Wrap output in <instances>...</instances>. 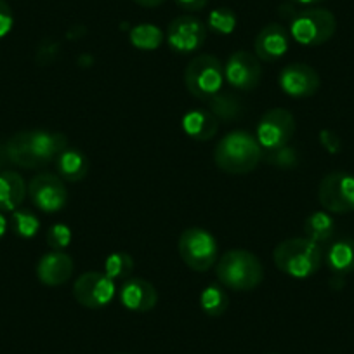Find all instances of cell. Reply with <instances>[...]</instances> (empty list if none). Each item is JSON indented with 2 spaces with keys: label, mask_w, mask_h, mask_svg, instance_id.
Returning <instances> with one entry per match:
<instances>
[{
  "label": "cell",
  "mask_w": 354,
  "mask_h": 354,
  "mask_svg": "<svg viewBox=\"0 0 354 354\" xmlns=\"http://www.w3.org/2000/svg\"><path fill=\"white\" fill-rule=\"evenodd\" d=\"M224 66L217 57L202 54L192 59L185 71V84L188 93L200 101H207L217 96L223 88Z\"/></svg>",
  "instance_id": "8992f818"
},
{
  "label": "cell",
  "mask_w": 354,
  "mask_h": 354,
  "mask_svg": "<svg viewBox=\"0 0 354 354\" xmlns=\"http://www.w3.org/2000/svg\"><path fill=\"white\" fill-rule=\"evenodd\" d=\"M183 129L195 141H210L219 129V120L209 111H189L183 118Z\"/></svg>",
  "instance_id": "ffe728a7"
},
{
  "label": "cell",
  "mask_w": 354,
  "mask_h": 354,
  "mask_svg": "<svg viewBox=\"0 0 354 354\" xmlns=\"http://www.w3.org/2000/svg\"><path fill=\"white\" fill-rule=\"evenodd\" d=\"M134 271V259L125 252H115V254L108 255L106 262H104V273L111 278V280H127Z\"/></svg>",
  "instance_id": "d4e9b609"
},
{
  "label": "cell",
  "mask_w": 354,
  "mask_h": 354,
  "mask_svg": "<svg viewBox=\"0 0 354 354\" xmlns=\"http://www.w3.org/2000/svg\"><path fill=\"white\" fill-rule=\"evenodd\" d=\"M217 280L234 292H250L261 285L264 268L257 255L247 250H230L217 261Z\"/></svg>",
  "instance_id": "277c9868"
},
{
  "label": "cell",
  "mask_w": 354,
  "mask_h": 354,
  "mask_svg": "<svg viewBox=\"0 0 354 354\" xmlns=\"http://www.w3.org/2000/svg\"><path fill=\"white\" fill-rule=\"evenodd\" d=\"M71 241V231L70 227L64 226V224H54L53 227L47 233V245H49L53 250H64V248L70 245Z\"/></svg>",
  "instance_id": "f1b7e54d"
},
{
  "label": "cell",
  "mask_w": 354,
  "mask_h": 354,
  "mask_svg": "<svg viewBox=\"0 0 354 354\" xmlns=\"http://www.w3.org/2000/svg\"><path fill=\"white\" fill-rule=\"evenodd\" d=\"M273 261L281 273L304 280L318 273L325 261V252L322 245L309 238H290L274 248Z\"/></svg>",
  "instance_id": "3957f363"
},
{
  "label": "cell",
  "mask_w": 354,
  "mask_h": 354,
  "mask_svg": "<svg viewBox=\"0 0 354 354\" xmlns=\"http://www.w3.org/2000/svg\"><path fill=\"white\" fill-rule=\"evenodd\" d=\"M28 195L33 205L42 212L53 214L64 209L68 202V192L63 179L54 174H39L30 181Z\"/></svg>",
  "instance_id": "8fae6325"
},
{
  "label": "cell",
  "mask_w": 354,
  "mask_h": 354,
  "mask_svg": "<svg viewBox=\"0 0 354 354\" xmlns=\"http://www.w3.org/2000/svg\"><path fill=\"white\" fill-rule=\"evenodd\" d=\"M163 40V33L158 26L155 25H138L131 30V44L138 49L153 50L160 47Z\"/></svg>",
  "instance_id": "cb8c5ba5"
},
{
  "label": "cell",
  "mask_w": 354,
  "mask_h": 354,
  "mask_svg": "<svg viewBox=\"0 0 354 354\" xmlns=\"http://www.w3.org/2000/svg\"><path fill=\"white\" fill-rule=\"evenodd\" d=\"M288 2H292V4H299V6H318L322 4V2H325V0H288Z\"/></svg>",
  "instance_id": "e575fe53"
},
{
  "label": "cell",
  "mask_w": 354,
  "mask_h": 354,
  "mask_svg": "<svg viewBox=\"0 0 354 354\" xmlns=\"http://www.w3.org/2000/svg\"><path fill=\"white\" fill-rule=\"evenodd\" d=\"M209 26L216 33L230 35V33L236 28V16H234V12L227 8L214 9L209 15Z\"/></svg>",
  "instance_id": "4316f807"
},
{
  "label": "cell",
  "mask_w": 354,
  "mask_h": 354,
  "mask_svg": "<svg viewBox=\"0 0 354 354\" xmlns=\"http://www.w3.org/2000/svg\"><path fill=\"white\" fill-rule=\"evenodd\" d=\"M230 297L219 285H209L200 295V308L210 318H219L226 313Z\"/></svg>",
  "instance_id": "603a6c76"
},
{
  "label": "cell",
  "mask_w": 354,
  "mask_h": 354,
  "mask_svg": "<svg viewBox=\"0 0 354 354\" xmlns=\"http://www.w3.org/2000/svg\"><path fill=\"white\" fill-rule=\"evenodd\" d=\"M335 30L337 19L333 12L322 8H309L292 16L288 33L297 44L316 47L328 42Z\"/></svg>",
  "instance_id": "5b68a950"
},
{
  "label": "cell",
  "mask_w": 354,
  "mask_h": 354,
  "mask_svg": "<svg viewBox=\"0 0 354 354\" xmlns=\"http://www.w3.org/2000/svg\"><path fill=\"white\" fill-rule=\"evenodd\" d=\"M136 4L142 6V8H158L162 6L165 0H134Z\"/></svg>",
  "instance_id": "836d02e7"
},
{
  "label": "cell",
  "mask_w": 354,
  "mask_h": 354,
  "mask_svg": "<svg viewBox=\"0 0 354 354\" xmlns=\"http://www.w3.org/2000/svg\"><path fill=\"white\" fill-rule=\"evenodd\" d=\"M318 200L326 212L347 214L354 210V176L332 172L319 183Z\"/></svg>",
  "instance_id": "9c48e42d"
},
{
  "label": "cell",
  "mask_w": 354,
  "mask_h": 354,
  "mask_svg": "<svg viewBox=\"0 0 354 354\" xmlns=\"http://www.w3.org/2000/svg\"><path fill=\"white\" fill-rule=\"evenodd\" d=\"M120 302L134 313L151 311L158 302L156 288L142 278H127L120 288Z\"/></svg>",
  "instance_id": "e0dca14e"
},
{
  "label": "cell",
  "mask_w": 354,
  "mask_h": 354,
  "mask_svg": "<svg viewBox=\"0 0 354 354\" xmlns=\"http://www.w3.org/2000/svg\"><path fill=\"white\" fill-rule=\"evenodd\" d=\"M325 262L335 277L354 273V240L342 238L333 241L325 252Z\"/></svg>",
  "instance_id": "ac0fdd59"
},
{
  "label": "cell",
  "mask_w": 354,
  "mask_h": 354,
  "mask_svg": "<svg viewBox=\"0 0 354 354\" xmlns=\"http://www.w3.org/2000/svg\"><path fill=\"white\" fill-rule=\"evenodd\" d=\"M11 227L18 236L33 238L37 234V231L40 230V223L35 214H32L30 210L18 209L12 212Z\"/></svg>",
  "instance_id": "484cf974"
},
{
  "label": "cell",
  "mask_w": 354,
  "mask_h": 354,
  "mask_svg": "<svg viewBox=\"0 0 354 354\" xmlns=\"http://www.w3.org/2000/svg\"><path fill=\"white\" fill-rule=\"evenodd\" d=\"M262 148L255 136L247 131H233L221 138L214 151V162L223 172L241 176L261 163Z\"/></svg>",
  "instance_id": "7a4b0ae2"
},
{
  "label": "cell",
  "mask_w": 354,
  "mask_h": 354,
  "mask_svg": "<svg viewBox=\"0 0 354 354\" xmlns=\"http://www.w3.org/2000/svg\"><path fill=\"white\" fill-rule=\"evenodd\" d=\"M268 162L270 163H277V165H283L288 167L292 163H295V155L290 148H281L277 149V151H270L268 153Z\"/></svg>",
  "instance_id": "f546056e"
},
{
  "label": "cell",
  "mask_w": 354,
  "mask_h": 354,
  "mask_svg": "<svg viewBox=\"0 0 354 354\" xmlns=\"http://www.w3.org/2000/svg\"><path fill=\"white\" fill-rule=\"evenodd\" d=\"M68 148L64 134L49 131H23L6 145V155L21 169H39L56 160Z\"/></svg>",
  "instance_id": "6da1fadb"
},
{
  "label": "cell",
  "mask_w": 354,
  "mask_h": 354,
  "mask_svg": "<svg viewBox=\"0 0 354 354\" xmlns=\"http://www.w3.org/2000/svg\"><path fill=\"white\" fill-rule=\"evenodd\" d=\"M6 230H8V221H6V217L0 214V238L4 236Z\"/></svg>",
  "instance_id": "d590c367"
},
{
  "label": "cell",
  "mask_w": 354,
  "mask_h": 354,
  "mask_svg": "<svg viewBox=\"0 0 354 354\" xmlns=\"http://www.w3.org/2000/svg\"><path fill=\"white\" fill-rule=\"evenodd\" d=\"M295 134L294 115L283 108H273L266 111L257 124L255 139L261 145L262 151L270 153L285 148Z\"/></svg>",
  "instance_id": "ba28073f"
},
{
  "label": "cell",
  "mask_w": 354,
  "mask_h": 354,
  "mask_svg": "<svg viewBox=\"0 0 354 354\" xmlns=\"http://www.w3.org/2000/svg\"><path fill=\"white\" fill-rule=\"evenodd\" d=\"M207 28L198 18L179 16L167 28V44L174 53L189 54L205 44Z\"/></svg>",
  "instance_id": "7c38bea8"
},
{
  "label": "cell",
  "mask_w": 354,
  "mask_h": 354,
  "mask_svg": "<svg viewBox=\"0 0 354 354\" xmlns=\"http://www.w3.org/2000/svg\"><path fill=\"white\" fill-rule=\"evenodd\" d=\"M120 354H124V353H120Z\"/></svg>",
  "instance_id": "74e56055"
},
{
  "label": "cell",
  "mask_w": 354,
  "mask_h": 354,
  "mask_svg": "<svg viewBox=\"0 0 354 354\" xmlns=\"http://www.w3.org/2000/svg\"><path fill=\"white\" fill-rule=\"evenodd\" d=\"M319 75L304 63H292L280 73V87L290 97H311L318 93Z\"/></svg>",
  "instance_id": "5bb4252c"
},
{
  "label": "cell",
  "mask_w": 354,
  "mask_h": 354,
  "mask_svg": "<svg viewBox=\"0 0 354 354\" xmlns=\"http://www.w3.org/2000/svg\"><path fill=\"white\" fill-rule=\"evenodd\" d=\"M26 192L25 181L18 172L8 170L0 174V210L15 212L25 200Z\"/></svg>",
  "instance_id": "d6986e66"
},
{
  "label": "cell",
  "mask_w": 354,
  "mask_h": 354,
  "mask_svg": "<svg viewBox=\"0 0 354 354\" xmlns=\"http://www.w3.org/2000/svg\"><path fill=\"white\" fill-rule=\"evenodd\" d=\"M319 141H322V145L325 146L326 151L339 153L340 138L333 131H328V129H325V131L319 132Z\"/></svg>",
  "instance_id": "1f68e13d"
},
{
  "label": "cell",
  "mask_w": 354,
  "mask_h": 354,
  "mask_svg": "<svg viewBox=\"0 0 354 354\" xmlns=\"http://www.w3.org/2000/svg\"><path fill=\"white\" fill-rule=\"evenodd\" d=\"M210 110H212L214 115H217L223 120H227V118H234L238 115V111L241 110V104L236 97L227 96L226 93H219L214 100L209 101Z\"/></svg>",
  "instance_id": "83f0119b"
},
{
  "label": "cell",
  "mask_w": 354,
  "mask_h": 354,
  "mask_svg": "<svg viewBox=\"0 0 354 354\" xmlns=\"http://www.w3.org/2000/svg\"><path fill=\"white\" fill-rule=\"evenodd\" d=\"M179 255L183 262L193 271L210 270L217 262V241L212 234L202 227H189L179 236Z\"/></svg>",
  "instance_id": "52a82bcc"
},
{
  "label": "cell",
  "mask_w": 354,
  "mask_h": 354,
  "mask_svg": "<svg viewBox=\"0 0 354 354\" xmlns=\"http://www.w3.org/2000/svg\"><path fill=\"white\" fill-rule=\"evenodd\" d=\"M12 11L6 0H0V39L8 35L12 28Z\"/></svg>",
  "instance_id": "4dcf8cb0"
},
{
  "label": "cell",
  "mask_w": 354,
  "mask_h": 354,
  "mask_svg": "<svg viewBox=\"0 0 354 354\" xmlns=\"http://www.w3.org/2000/svg\"><path fill=\"white\" fill-rule=\"evenodd\" d=\"M270 354H277V353H270Z\"/></svg>",
  "instance_id": "8d00e7d4"
},
{
  "label": "cell",
  "mask_w": 354,
  "mask_h": 354,
  "mask_svg": "<svg viewBox=\"0 0 354 354\" xmlns=\"http://www.w3.org/2000/svg\"><path fill=\"white\" fill-rule=\"evenodd\" d=\"M115 281L106 273L87 271L77 278L73 285V295L77 302L88 309H101L110 304L115 297Z\"/></svg>",
  "instance_id": "30bf717a"
},
{
  "label": "cell",
  "mask_w": 354,
  "mask_h": 354,
  "mask_svg": "<svg viewBox=\"0 0 354 354\" xmlns=\"http://www.w3.org/2000/svg\"><path fill=\"white\" fill-rule=\"evenodd\" d=\"M262 77V68L257 57L247 50H238L230 56L224 66V78L238 91H252L259 85Z\"/></svg>",
  "instance_id": "4fadbf2b"
},
{
  "label": "cell",
  "mask_w": 354,
  "mask_h": 354,
  "mask_svg": "<svg viewBox=\"0 0 354 354\" xmlns=\"http://www.w3.org/2000/svg\"><path fill=\"white\" fill-rule=\"evenodd\" d=\"M176 4L179 6L185 11H202L207 4H209V0H176Z\"/></svg>",
  "instance_id": "d6a6232c"
},
{
  "label": "cell",
  "mask_w": 354,
  "mask_h": 354,
  "mask_svg": "<svg viewBox=\"0 0 354 354\" xmlns=\"http://www.w3.org/2000/svg\"><path fill=\"white\" fill-rule=\"evenodd\" d=\"M88 158L80 149L66 148L56 158V169L63 181L78 183L88 172Z\"/></svg>",
  "instance_id": "44dd1931"
},
{
  "label": "cell",
  "mask_w": 354,
  "mask_h": 354,
  "mask_svg": "<svg viewBox=\"0 0 354 354\" xmlns=\"http://www.w3.org/2000/svg\"><path fill=\"white\" fill-rule=\"evenodd\" d=\"M335 233V223L326 212H313L308 219L304 221V234L306 238L313 240L315 243H326L332 240Z\"/></svg>",
  "instance_id": "7402d4cb"
},
{
  "label": "cell",
  "mask_w": 354,
  "mask_h": 354,
  "mask_svg": "<svg viewBox=\"0 0 354 354\" xmlns=\"http://www.w3.org/2000/svg\"><path fill=\"white\" fill-rule=\"evenodd\" d=\"M290 33L285 26L271 23V25L264 26L255 37V54L259 59L266 61V63L281 59L290 47Z\"/></svg>",
  "instance_id": "9a60e30c"
},
{
  "label": "cell",
  "mask_w": 354,
  "mask_h": 354,
  "mask_svg": "<svg viewBox=\"0 0 354 354\" xmlns=\"http://www.w3.org/2000/svg\"><path fill=\"white\" fill-rule=\"evenodd\" d=\"M73 259L64 252L53 250L37 264V278L47 287H61L73 274Z\"/></svg>",
  "instance_id": "2e32d148"
}]
</instances>
